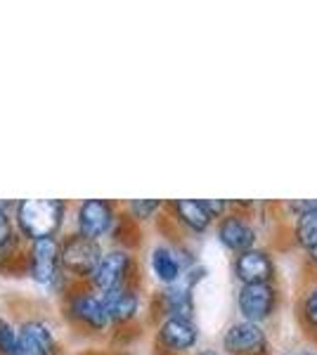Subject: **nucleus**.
<instances>
[{"label":"nucleus","mask_w":317,"mask_h":355,"mask_svg":"<svg viewBox=\"0 0 317 355\" xmlns=\"http://www.w3.org/2000/svg\"><path fill=\"white\" fill-rule=\"evenodd\" d=\"M62 214H65V206L60 199H26L17 206V220L22 232H26L36 242L53 237L62 223Z\"/></svg>","instance_id":"1"},{"label":"nucleus","mask_w":317,"mask_h":355,"mask_svg":"<svg viewBox=\"0 0 317 355\" xmlns=\"http://www.w3.org/2000/svg\"><path fill=\"white\" fill-rule=\"evenodd\" d=\"M237 308L241 320H249L256 324L268 322L280 308V287L275 282L241 284L237 294Z\"/></svg>","instance_id":"2"},{"label":"nucleus","mask_w":317,"mask_h":355,"mask_svg":"<svg viewBox=\"0 0 317 355\" xmlns=\"http://www.w3.org/2000/svg\"><path fill=\"white\" fill-rule=\"evenodd\" d=\"M223 351L230 355H268L270 341L263 324L237 320L223 334Z\"/></svg>","instance_id":"3"},{"label":"nucleus","mask_w":317,"mask_h":355,"mask_svg":"<svg viewBox=\"0 0 317 355\" xmlns=\"http://www.w3.org/2000/svg\"><path fill=\"white\" fill-rule=\"evenodd\" d=\"M234 277L241 284H268L277 279V266L268 249H249L234 259Z\"/></svg>","instance_id":"4"},{"label":"nucleus","mask_w":317,"mask_h":355,"mask_svg":"<svg viewBox=\"0 0 317 355\" xmlns=\"http://www.w3.org/2000/svg\"><path fill=\"white\" fill-rule=\"evenodd\" d=\"M218 242L232 254H244L249 249H256L258 230L244 214H228L218 223Z\"/></svg>","instance_id":"5"},{"label":"nucleus","mask_w":317,"mask_h":355,"mask_svg":"<svg viewBox=\"0 0 317 355\" xmlns=\"http://www.w3.org/2000/svg\"><path fill=\"white\" fill-rule=\"evenodd\" d=\"M100 259H102L100 246L95 244V239L83 237V234L69 237L60 251L62 266L74 275H93Z\"/></svg>","instance_id":"6"},{"label":"nucleus","mask_w":317,"mask_h":355,"mask_svg":"<svg viewBox=\"0 0 317 355\" xmlns=\"http://www.w3.org/2000/svg\"><path fill=\"white\" fill-rule=\"evenodd\" d=\"M128 270H130V256L126 251H109L97 263L90 279H93V284L102 294H107V291H114L123 284Z\"/></svg>","instance_id":"7"},{"label":"nucleus","mask_w":317,"mask_h":355,"mask_svg":"<svg viewBox=\"0 0 317 355\" xmlns=\"http://www.w3.org/2000/svg\"><path fill=\"white\" fill-rule=\"evenodd\" d=\"M199 339V329L187 318H166L159 327V341L171 353H185L194 348Z\"/></svg>","instance_id":"8"},{"label":"nucleus","mask_w":317,"mask_h":355,"mask_svg":"<svg viewBox=\"0 0 317 355\" xmlns=\"http://www.w3.org/2000/svg\"><path fill=\"white\" fill-rule=\"evenodd\" d=\"M114 223L112 206L102 199H88L83 206L78 209V227L83 237H102Z\"/></svg>","instance_id":"9"},{"label":"nucleus","mask_w":317,"mask_h":355,"mask_svg":"<svg viewBox=\"0 0 317 355\" xmlns=\"http://www.w3.org/2000/svg\"><path fill=\"white\" fill-rule=\"evenodd\" d=\"M57 343L50 327L43 322H26L19 331V348L17 355H55Z\"/></svg>","instance_id":"10"},{"label":"nucleus","mask_w":317,"mask_h":355,"mask_svg":"<svg viewBox=\"0 0 317 355\" xmlns=\"http://www.w3.org/2000/svg\"><path fill=\"white\" fill-rule=\"evenodd\" d=\"M57 263H60V249H57L55 239H38L33 242L31 249V275L36 282H53L57 272Z\"/></svg>","instance_id":"11"},{"label":"nucleus","mask_w":317,"mask_h":355,"mask_svg":"<svg viewBox=\"0 0 317 355\" xmlns=\"http://www.w3.org/2000/svg\"><path fill=\"white\" fill-rule=\"evenodd\" d=\"M161 308L169 318H187L192 320L194 313V299H192V289L185 282H175L171 287H166L161 291Z\"/></svg>","instance_id":"12"},{"label":"nucleus","mask_w":317,"mask_h":355,"mask_svg":"<svg viewBox=\"0 0 317 355\" xmlns=\"http://www.w3.org/2000/svg\"><path fill=\"white\" fill-rule=\"evenodd\" d=\"M71 313L93 329H105L109 322L105 299H97L93 294H78L71 303Z\"/></svg>","instance_id":"13"},{"label":"nucleus","mask_w":317,"mask_h":355,"mask_svg":"<svg viewBox=\"0 0 317 355\" xmlns=\"http://www.w3.org/2000/svg\"><path fill=\"white\" fill-rule=\"evenodd\" d=\"M173 211H175L178 220L187 225L192 232H206L213 223L201 199H178V202H173Z\"/></svg>","instance_id":"14"},{"label":"nucleus","mask_w":317,"mask_h":355,"mask_svg":"<svg viewBox=\"0 0 317 355\" xmlns=\"http://www.w3.org/2000/svg\"><path fill=\"white\" fill-rule=\"evenodd\" d=\"M102 299H105L109 320H114V322H128V320L135 318L137 306H140L135 291L123 289V287L107 291V294H102Z\"/></svg>","instance_id":"15"},{"label":"nucleus","mask_w":317,"mask_h":355,"mask_svg":"<svg viewBox=\"0 0 317 355\" xmlns=\"http://www.w3.org/2000/svg\"><path fill=\"white\" fill-rule=\"evenodd\" d=\"M152 270L157 275L159 282H164L166 287L171 284L180 282V275H182V266H180V259L178 254L169 246H157L152 251Z\"/></svg>","instance_id":"16"},{"label":"nucleus","mask_w":317,"mask_h":355,"mask_svg":"<svg viewBox=\"0 0 317 355\" xmlns=\"http://www.w3.org/2000/svg\"><path fill=\"white\" fill-rule=\"evenodd\" d=\"M291 237H293V244H296L298 249H303L305 254L315 249L317 246V211L305 214L301 218L293 220Z\"/></svg>","instance_id":"17"},{"label":"nucleus","mask_w":317,"mask_h":355,"mask_svg":"<svg viewBox=\"0 0 317 355\" xmlns=\"http://www.w3.org/2000/svg\"><path fill=\"white\" fill-rule=\"evenodd\" d=\"M298 322L305 331L317 334V282L310 284L298 299Z\"/></svg>","instance_id":"18"},{"label":"nucleus","mask_w":317,"mask_h":355,"mask_svg":"<svg viewBox=\"0 0 317 355\" xmlns=\"http://www.w3.org/2000/svg\"><path fill=\"white\" fill-rule=\"evenodd\" d=\"M17 348H19V334L5 320H0V353L17 355Z\"/></svg>","instance_id":"19"},{"label":"nucleus","mask_w":317,"mask_h":355,"mask_svg":"<svg viewBox=\"0 0 317 355\" xmlns=\"http://www.w3.org/2000/svg\"><path fill=\"white\" fill-rule=\"evenodd\" d=\"M159 209H161V202H157V199H135V202H130V214H132V218H137V220L152 218Z\"/></svg>","instance_id":"20"},{"label":"nucleus","mask_w":317,"mask_h":355,"mask_svg":"<svg viewBox=\"0 0 317 355\" xmlns=\"http://www.w3.org/2000/svg\"><path fill=\"white\" fill-rule=\"evenodd\" d=\"M284 209L291 214V218H301L305 214H313L317 211V199H289V202L284 204Z\"/></svg>","instance_id":"21"},{"label":"nucleus","mask_w":317,"mask_h":355,"mask_svg":"<svg viewBox=\"0 0 317 355\" xmlns=\"http://www.w3.org/2000/svg\"><path fill=\"white\" fill-rule=\"evenodd\" d=\"M206 206V211L211 214V218L216 220V218H225L228 216V211H230V202H223V199H201Z\"/></svg>","instance_id":"22"},{"label":"nucleus","mask_w":317,"mask_h":355,"mask_svg":"<svg viewBox=\"0 0 317 355\" xmlns=\"http://www.w3.org/2000/svg\"><path fill=\"white\" fill-rule=\"evenodd\" d=\"M206 272H209V270H206L204 266H194V268H189V270H187V275H185V279H182V282H185L189 289H194V284L201 282V279L206 277Z\"/></svg>","instance_id":"23"},{"label":"nucleus","mask_w":317,"mask_h":355,"mask_svg":"<svg viewBox=\"0 0 317 355\" xmlns=\"http://www.w3.org/2000/svg\"><path fill=\"white\" fill-rule=\"evenodd\" d=\"M12 242V227H10V220L5 216V211L0 209V246H8Z\"/></svg>","instance_id":"24"},{"label":"nucleus","mask_w":317,"mask_h":355,"mask_svg":"<svg viewBox=\"0 0 317 355\" xmlns=\"http://www.w3.org/2000/svg\"><path fill=\"white\" fill-rule=\"evenodd\" d=\"M305 259H308V263H310V266H313L315 270H317V246H315L313 251H308V254H305Z\"/></svg>","instance_id":"25"},{"label":"nucleus","mask_w":317,"mask_h":355,"mask_svg":"<svg viewBox=\"0 0 317 355\" xmlns=\"http://www.w3.org/2000/svg\"><path fill=\"white\" fill-rule=\"evenodd\" d=\"M284 355H317V351H305V348H301V351H289Z\"/></svg>","instance_id":"26"},{"label":"nucleus","mask_w":317,"mask_h":355,"mask_svg":"<svg viewBox=\"0 0 317 355\" xmlns=\"http://www.w3.org/2000/svg\"><path fill=\"white\" fill-rule=\"evenodd\" d=\"M201 355H216V351H204V353H201Z\"/></svg>","instance_id":"27"}]
</instances>
